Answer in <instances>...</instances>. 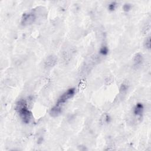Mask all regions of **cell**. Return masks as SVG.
I'll return each mask as SVG.
<instances>
[{"instance_id": "7", "label": "cell", "mask_w": 151, "mask_h": 151, "mask_svg": "<svg viewBox=\"0 0 151 151\" xmlns=\"http://www.w3.org/2000/svg\"><path fill=\"white\" fill-rule=\"evenodd\" d=\"M133 66H135V67L141 66L144 62L143 56L140 53L136 54L133 57Z\"/></svg>"}, {"instance_id": "3", "label": "cell", "mask_w": 151, "mask_h": 151, "mask_svg": "<svg viewBox=\"0 0 151 151\" xmlns=\"http://www.w3.org/2000/svg\"><path fill=\"white\" fill-rule=\"evenodd\" d=\"M76 90L74 88L72 87L67 89L57 99L55 104L63 109V106H64L65 103H67L70 99H71L74 96Z\"/></svg>"}, {"instance_id": "13", "label": "cell", "mask_w": 151, "mask_h": 151, "mask_svg": "<svg viewBox=\"0 0 151 151\" xmlns=\"http://www.w3.org/2000/svg\"><path fill=\"white\" fill-rule=\"evenodd\" d=\"M132 7V4H131L129 3H126L123 5L122 8H123V10L125 11V12L127 13L131 10Z\"/></svg>"}, {"instance_id": "2", "label": "cell", "mask_w": 151, "mask_h": 151, "mask_svg": "<svg viewBox=\"0 0 151 151\" xmlns=\"http://www.w3.org/2000/svg\"><path fill=\"white\" fill-rule=\"evenodd\" d=\"M37 18V14L34 10L28 11L22 14L21 18V24L23 26L32 25L36 21Z\"/></svg>"}, {"instance_id": "9", "label": "cell", "mask_w": 151, "mask_h": 151, "mask_svg": "<svg viewBox=\"0 0 151 151\" xmlns=\"http://www.w3.org/2000/svg\"><path fill=\"white\" fill-rule=\"evenodd\" d=\"M99 53L103 56H105L108 55V54L109 53V49L108 47V46L105 45H102V47L100 48Z\"/></svg>"}, {"instance_id": "5", "label": "cell", "mask_w": 151, "mask_h": 151, "mask_svg": "<svg viewBox=\"0 0 151 151\" xmlns=\"http://www.w3.org/2000/svg\"><path fill=\"white\" fill-rule=\"evenodd\" d=\"M57 63V58L54 55L49 56L45 58L44 61V67L47 68H50L54 67Z\"/></svg>"}, {"instance_id": "6", "label": "cell", "mask_w": 151, "mask_h": 151, "mask_svg": "<svg viewBox=\"0 0 151 151\" xmlns=\"http://www.w3.org/2000/svg\"><path fill=\"white\" fill-rule=\"evenodd\" d=\"M62 112H63V108L54 104L50 110V114L51 116L53 118H56L60 116L62 114Z\"/></svg>"}, {"instance_id": "1", "label": "cell", "mask_w": 151, "mask_h": 151, "mask_svg": "<svg viewBox=\"0 0 151 151\" xmlns=\"http://www.w3.org/2000/svg\"><path fill=\"white\" fill-rule=\"evenodd\" d=\"M15 110L23 123L28 124L31 122L33 116L25 100L21 99L18 101L16 104Z\"/></svg>"}, {"instance_id": "12", "label": "cell", "mask_w": 151, "mask_h": 151, "mask_svg": "<svg viewBox=\"0 0 151 151\" xmlns=\"http://www.w3.org/2000/svg\"><path fill=\"white\" fill-rule=\"evenodd\" d=\"M118 7V3L116 1L110 2L108 5V9L109 11H114Z\"/></svg>"}, {"instance_id": "10", "label": "cell", "mask_w": 151, "mask_h": 151, "mask_svg": "<svg viewBox=\"0 0 151 151\" xmlns=\"http://www.w3.org/2000/svg\"><path fill=\"white\" fill-rule=\"evenodd\" d=\"M129 89V85L127 83H123L120 86L119 88V92L121 94H124L127 92V91Z\"/></svg>"}, {"instance_id": "11", "label": "cell", "mask_w": 151, "mask_h": 151, "mask_svg": "<svg viewBox=\"0 0 151 151\" xmlns=\"http://www.w3.org/2000/svg\"><path fill=\"white\" fill-rule=\"evenodd\" d=\"M144 47L148 50H150V36H149L146 37L144 41Z\"/></svg>"}, {"instance_id": "14", "label": "cell", "mask_w": 151, "mask_h": 151, "mask_svg": "<svg viewBox=\"0 0 151 151\" xmlns=\"http://www.w3.org/2000/svg\"><path fill=\"white\" fill-rule=\"evenodd\" d=\"M150 22L147 23V24L143 27L142 32L144 33V34H146V33H147L148 32H149L150 31Z\"/></svg>"}, {"instance_id": "8", "label": "cell", "mask_w": 151, "mask_h": 151, "mask_svg": "<svg viewBox=\"0 0 151 151\" xmlns=\"http://www.w3.org/2000/svg\"><path fill=\"white\" fill-rule=\"evenodd\" d=\"M111 121V117L110 116V115L107 114V113H104L103 114L100 119V122L102 125H107Z\"/></svg>"}, {"instance_id": "4", "label": "cell", "mask_w": 151, "mask_h": 151, "mask_svg": "<svg viewBox=\"0 0 151 151\" xmlns=\"http://www.w3.org/2000/svg\"><path fill=\"white\" fill-rule=\"evenodd\" d=\"M145 110V106L142 103H137L133 106L132 109V113L133 115L136 118H140L142 117Z\"/></svg>"}]
</instances>
